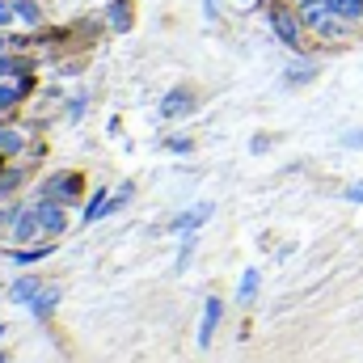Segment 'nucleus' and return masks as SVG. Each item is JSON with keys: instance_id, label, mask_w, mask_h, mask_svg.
Returning a JSON list of instances; mask_svg holds the SVG:
<instances>
[{"instance_id": "obj_1", "label": "nucleus", "mask_w": 363, "mask_h": 363, "mask_svg": "<svg viewBox=\"0 0 363 363\" xmlns=\"http://www.w3.org/2000/svg\"><path fill=\"white\" fill-rule=\"evenodd\" d=\"M220 313H224V304L211 296L207 304H203V325H199V347H211V334H216V325H220Z\"/></svg>"}, {"instance_id": "obj_2", "label": "nucleus", "mask_w": 363, "mask_h": 363, "mask_svg": "<svg viewBox=\"0 0 363 363\" xmlns=\"http://www.w3.org/2000/svg\"><path fill=\"white\" fill-rule=\"evenodd\" d=\"M334 17H338V13H334L325 0H304V21H308L313 30H330Z\"/></svg>"}, {"instance_id": "obj_3", "label": "nucleus", "mask_w": 363, "mask_h": 363, "mask_svg": "<svg viewBox=\"0 0 363 363\" xmlns=\"http://www.w3.org/2000/svg\"><path fill=\"white\" fill-rule=\"evenodd\" d=\"M34 233H43V224H38V207L17 211V220H13V237H17V241H30Z\"/></svg>"}, {"instance_id": "obj_4", "label": "nucleus", "mask_w": 363, "mask_h": 363, "mask_svg": "<svg viewBox=\"0 0 363 363\" xmlns=\"http://www.w3.org/2000/svg\"><path fill=\"white\" fill-rule=\"evenodd\" d=\"M81 194V178L77 174H60L47 182V199H77Z\"/></svg>"}, {"instance_id": "obj_5", "label": "nucleus", "mask_w": 363, "mask_h": 363, "mask_svg": "<svg viewBox=\"0 0 363 363\" xmlns=\"http://www.w3.org/2000/svg\"><path fill=\"white\" fill-rule=\"evenodd\" d=\"M38 224H43V233H51V237H55V233H64V224H68V220H64V211H60L55 203H38Z\"/></svg>"}, {"instance_id": "obj_6", "label": "nucleus", "mask_w": 363, "mask_h": 363, "mask_svg": "<svg viewBox=\"0 0 363 363\" xmlns=\"http://www.w3.org/2000/svg\"><path fill=\"white\" fill-rule=\"evenodd\" d=\"M271 26H274V34L287 43V47H296V17L287 13V9H279V13H271Z\"/></svg>"}, {"instance_id": "obj_7", "label": "nucleus", "mask_w": 363, "mask_h": 363, "mask_svg": "<svg viewBox=\"0 0 363 363\" xmlns=\"http://www.w3.org/2000/svg\"><path fill=\"white\" fill-rule=\"evenodd\" d=\"M207 216H211V203H203V207H194V211L178 216V224H174V228H178V233H194V228H199Z\"/></svg>"}, {"instance_id": "obj_8", "label": "nucleus", "mask_w": 363, "mask_h": 363, "mask_svg": "<svg viewBox=\"0 0 363 363\" xmlns=\"http://www.w3.org/2000/svg\"><path fill=\"white\" fill-rule=\"evenodd\" d=\"M38 291H43L38 279H17V283H13V300H17V304H34Z\"/></svg>"}, {"instance_id": "obj_9", "label": "nucleus", "mask_w": 363, "mask_h": 363, "mask_svg": "<svg viewBox=\"0 0 363 363\" xmlns=\"http://www.w3.org/2000/svg\"><path fill=\"white\" fill-rule=\"evenodd\" d=\"M338 17H347V21H359L363 17V0H325Z\"/></svg>"}, {"instance_id": "obj_10", "label": "nucleus", "mask_w": 363, "mask_h": 363, "mask_svg": "<svg viewBox=\"0 0 363 363\" xmlns=\"http://www.w3.org/2000/svg\"><path fill=\"white\" fill-rule=\"evenodd\" d=\"M55 304H60V291H55V287H43V291L34 296V304H30V308H34L38 317H47V313H51Z\"/></svg>"}, {"instance_id": "obj_11", "label": "nucleus", "mask_w": 363, "mask_h": 363, "mask_svg": "<svg viewBox=\"0 0 363 363\" xmlns=\"http://www.w3.org/2000/svg\"><path fill=\"white\" fill-rule=\"evenodd\" d=\"M161 110H165V114H169V118H174V114H178V110H190V93L174 89V93H169V97H165V106H161Z\"/></svg>"}, {"instance_id": "obj_12", "label": "nucleus", "mask_w": 363, "mask_h": 363, "mask_svg": "<svg viewBox=\"0 0 363 363\" xmlns=\"http://www.w3.org/2000/svg\"><path fill=\"white\" fill-rule=\"evenodd\" d=\"M13 13H17L21 21H38V17H43V9H38L34 0H13Z\"/></svg>"}, {"instance_id": "obj_13", "label": "nucleus", "mask_w": 363, "mask_h": 363, "mask_svg": "<svg viewBox=\"0 0 363 363\" xmlns=\"http://www.w3.org/2000/svg\"><path fill=\"white\" fill-rule=\"evenodd\" d=\"M237 296H241V300H254V296H258V271H245V274H241Z\"/></svg>"}, {"instance_id": "obj_14", "label": "nucleus", "mask_w": 363, "mask_h": 363, "mask_svg": "<svg viewBox=\"0 0 363 363\" xmlns=\"http://www.w3.org/2000/svg\"><path fill=\"white\" fill-rule=\"evenodd\" d=\"M0 152H21V131H0Z\"/></svg>"}, {"instance_id": "obj_15", "label": "nucleus", "mask_w": 363, "mask_h": 363, "mask_svg": "<svg viewBox=\"0 0 363 363\" xmlns=\"http://www.w3.org/2000/svg\"><path fill=\"white\" fill-rule=\"evenodd\" d=\"M51 250H17L13 254V262H21V267H30V262H38V258H47Z\"/></svg>"}, {"instance_id": "obj_16", "label": "nucleus", "mask_w": 363, "mask_h": 363, "mask_svg": "<svg viewBox=\"0 0 363 363\" xmlns=\"http://www.w3.org/2000/svg\"><path fill=\"white\" fill-rule=\"evenodd\" d=\"M127 17H131V13H127V4H114V9H110V21H114L118 30H127V26H131Z\"/></svg>"}, {"instance_id": "obj_17", "label": "nucleus", "mask_w": 363, "mask_h": 363, "mask_svg": "<svg viewBox=\"0 0 363 363\" xmlns=\"http://www.w3.org/2000/svg\"><path fill=\"white\" fill-rule=\"evenodd\" d=\"M17 93H21V89H13V85H0V110H4V106H13V97H17Z\"/></svg>"}, {"instance_id": "obj_18", "label": "nucleus", "mask_w": 363, "mask_h": 363, "mask_svg": "<svg viewBox=\"0 0 363 363\" xmlns=\"http://www.w3.org/2000/svg\"><path fill=\"white\" fill-rule=\"evenodd\" d=\"M347 199H351V203H363V182H351V186H347Z\"/></svg>"}, {"instance_id": "obj_19", "label": "nucleus", "mask_w": 363, "mask_h": 363, "mask_svg": "<svg viewBox=\"0 0 363 363\" xmlns=\"http://www.w3.org/2000/svg\"><path fill=\"white\" fill-rule=\"evenodd\" d=\"M4 21H13V4H4V0H0V26H4Z\"/></svg>"}, {"instance_id": "obj_20", "label": "nucleus", "mask_w": 363, "mask_h": 363, "mask_svg": "<svg viewBox=\"0 0 363 363\" xmlns=\"http://www.w3.org/2000/svg\"><path fill=\"white\" fill-rule=\"evenodd\" d=\"M203 9H207V17H216V0H203Z\"/></svg>"}, {"instance_id": "obj_21", "label": "nucleus", "mask_w": 363, "mask_h": 363, "mask_svg": "<svg viewBox=\"0 0 363 363\" xmlns=\"http://www.w3.org/2000/svg\"><path fill=\"white\" fill-rule=\"evenodd\" d=\"M0 72H9V60H4V55H0Z\"/></svg>"}, {"instance_id": "obj_22", "label": "nucleus", "mask_w": 363, "mask_h": 363, "mask_svg": "<svg viewBox=\"0 0 363 363\" xmlns=\"http://www.w3.org/2000/svg\"><path fill=\"white\" fill-rule=\"evenodd\" d=\"M0 55H4V38H0Z\"/></svg>"}, {"instance_id": "obj_23", "label": "nucleus", "mask_w": 363, "mask_h": 363, "mask_svg": "<svg viewBox=\"0 0 363 363\" xmlns=\"http://www.w3.org/2000/svg\"><path fill=\"white\" fill-rule=\"evenodd\" d=\"M0 363H9V359H4V355H0Z\"/></svg>"}, {"instance_id": "obj_24", "label": "nucleus", "mask_w": 363, "mask_h": 363, "mask_svg": "<svg viewBox=\"0 0 363 363\" xmlns=\"http://www.w3.org/2000/svg\"><path fill=\"white\" fill-rule=\"evenodd\" d=\"M0 334H4V325H0Z\"/></svg>"}, {"instance_id": "obj_25", "label": "nucleus", "mask_w": 363, "mask_h": 363, "mask_svg": "<svg viewBox=\"0 0 363 363\" xmlns=\"http://www.w3.org/2000/svg\"><path fill=\"white\" fill-rule=\"evenodd\" d=\"M241 4H245V0H241Z\"/></svg>"}]
</instances>
